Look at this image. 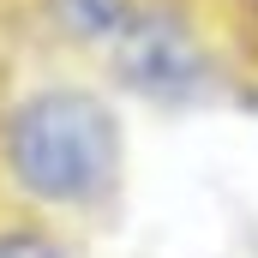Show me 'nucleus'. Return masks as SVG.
I'll return each instance as SVG.
<instances>
[{"label": "nucleus", "instance_id": "1", "mask_svg": "<svg viewBox=\"0 0 258 258\" xmlns=\"http://www.w3.org/2000/svg\"><path fill=\"white\" fill-rule=\"evenodd\" d=\"M0 150H6V174L36 204L54 210L102 204L120 186V156H126L120 114L84 84H48L24 96L6 114Z\"/></svg>", "mask_w": 258, "mask_h": 258}, {"label": "nucleus", "instance_id": "2", "mask_svg": "<svg viewBox=\"0 0 258 258\" xmlns=\"http://www.w3.org/2000/svg\"><path fill=\"white\" fill-rule=\"evenodd\" d=\"M114 66L126 84L150 90V96H192L210 78L204 42L192 36V24L174 6H138L132 24L120 30V42H114Z\"/></svg>", "mask_w": 258, "mask_h": 258}, {"label": "nucleus", "instance_id": "3", "mask_svg": "<svg viewBox=\"0 0 258 258\" xmlns=\"http://www.w3.org/2000/svg\"><path fill=\"white\" fill-rule=\"evenodd\" d=\"M48 12H54V24H60L66 36H78V42H120V30L132 24V12H138V0H48Z\"/></svg>", "mask_w": 258, "mask_h": 258}, {"label": "nucleus", "instance_id": "4", "mask_svg": "<svg viewBox=\"0 0 258 258\" xmlns=\"http://www.w3.org/2000/svg\"><path fill=\"white\" fill-rule=\"evenodd\" d=\"M0 258H66L60 240L54 234H42V228H0Z\"/></svg>", "mask_w": 258, "mask_h": 258}]
</instances>
